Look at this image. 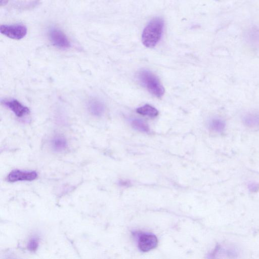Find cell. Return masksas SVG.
<instances>
[{
    "instance_id": "6da1fadb",
    "label": "cell",
    "mask_w": 259,
    "mask_h": 259,
    "mask_svg": "<svg viewBox=\"0 0 259 259\" xmlns=\"http://www.w3.org/2000/svg\"><path fill=\"white\" fill-rule=\"evenodd\" d=\"M164 22L160 17L152 19L145 27L142 35L143 44L146 47H154L160 40L163 32Z\"/></svg>"
},
{
    "instance_id": "7a4b0ae2",
    "label": "cell",
    "mask_w": 259,
    "mask_h": 259,
    "mask_svg": "<svg viewBox=\"0 0 259 259\" xmlns=\"http://www.w3.org/2000/svg\"><path fill=\"white\" fill-rule=\"evenodd\" d=\"M141 83L152 94L160 98L164 93V89L158 78L151 71L147 70L140 71L138 74Z\"/></svg>"
},
{
    "instance_id": "3957f363",
    "label": "cell",
    "mask_w": 259,
    "mask_h": 259,
    "mask_svg": "<svg viewBox=\"0 0 259 259\" xmlns=\"http://www.w3.org/2000/svg\"><path fill=\"white\" fill-rule=\"evenodd\" d=\"M27 29L22 24L12 25H2L0 26V32L6 36L14 39H21L26 34Z\"/></svg>"
},
{
    "instance_id": "277c9868",
    "label": "cell",
    "mask_w": 259,
    "mask_h": 259,
    "mask_svg": "<svg viewBox=\"0 0 259 259\" xmlns=\"http://www.w3.org/2000/svg\"><path fill=\"white\" fill-rule=\"evenodd\" d=\"M49 38L52 44L60 49H66L71 45L66 35L59 29L53 27L49 32Z\"/></svg>"
},
{
    "instance_id": "5b68a950",
    "label": "cell",
    "mask_w": 259,
    "mask_h": 259,
    "mask_svg": "<svg viewBox=\"0 0 259 259\" xmlns=\"http://www.w3.org/2000/svg\"><path fill=\"white\" fill-rule=\"evenodd\" d=\"M37 177V174L35 171H23L15 169L11 171L7 177L8 181L11 182L27 181H31Z\"/></svg>"
},
{
    "instance_id": "8992f818",
    "label": "cell",
    "mask_w": 259,
    "mask_h": 259,
    "mask_svg": "<svg viewBox=\"0 0 259 259\" xmlns=\"http://www.w3.org/2000/svg\"><path fill=\"white\" fill-rule=\"evenodd\" d=\"M158 244V240L156 236L151 234H144L140 236L138 246L143 251H149L155 248Z\"/></svg>"
},
{
    "instance_id": "52a82bcc",
    "label": "cell",
    "mask_w": 259,
    "mask_h": 259,
    "mask_svg": "<svg viewBox=\"0 0 259 259\" xmlns=\"http://www.w3.org/2000/svg\"><path fill=\"white\" fill-rule=\"evenodd\" d=\"M3 103L18 117H22L29 113V109L16 100L4 101Z\"/></svg>"
},
{
    "instance_id": "ba28073f",
    "label": "cell",
    "mask_w": 259,
    "mask_h": 259,
    "mask_svg": "<svg viewBox=\"0 0 259 259\" xmlns=\"http://www.w3.org/2000/svg\"><path fill=\"white\" fill-rule=\"evenodd\" d=\"M88 107L91 113L96 116H101L104 112V104L97 99L90 100Z\"/></svg>"
},
{
    "instance_id": "9c48e42d",
    "label": "cell",
    "mask_w": 259,
    "mask_h": 259,
    "mask_svg": "<svg viewBox=\"0 0 259 259\" xmlns=\"http://www.w3.org/2000/svg\"><path fill=\"white\" fill-rule=\"evenodd\" d=\"M51 144L53 150L56 152H61L64 150L67 146L66 140L60 136L54 137Z\"/></svg>"
},
{
    "instance_id": "30bf717a",
    "label": "cell",
    "mask_w": 259,
    "mask_h": 259,
    "mask_svg": "<svg viewBox=\"0 0 259 259\" xmlns=\"http://www.w3.org/2000/svg\"><path fill=\"white\" fill-rule=\"evenodd\" d=\"M137 112L140 114L150 117H155L158 114V110L154 107L148 104L139 107L137 109Z\"/></svg>"
},
{
    "instance_id": "8fae6325",
    "label": "cell",
    "mask_w": 259,
    "mask_h": 259,
    "mask_svg": "<svg viewBox=\"0 0 259 259\" xmlns=\"http://www.w3.org/2000/svg\"><path fill=\"white\" fill-rule=\"evenodd\" d=\"M226 123L223 120L218 118L211 119L209 122L210 128L215 132H222L225 128Z\"/></svg>"
},
{
    "instance_id": "7c38bea8",
    "label": "cell",
    "mask_w": 259,
    "mask_h": 259,
    "mask_svg": "<svg viewBox=\"0 0 259 259\" xmlns=\"http://www.w3.org/2000/svg\"><path fill=\"white\" fill-rule=\"evenodd\" d=\"M131 124L133 128L139 131L145 133H148L150 131L147 124L140 119H133L131 120Z\"/></svg>"
},
{
    "instance_id": "4fadbf2b",
    "label": "cell",
    "mask_w": 259,
    "mask_h": 259,
    "mask_svg": "<svg viewBox=\"0 0 259 259\" xmlns=\"http://www.w3.org/2000/svg\"><path fill=\"white\" fill-rule=\"evenodd\" d=\"M243 122L248 126H255L259 123V117L254 114H248L244 117Z\"/></svg>"
},
{
    "instance_id": "5bb4252c",
    "label": "cell",
    "mask_w": 259,
    "mask_h": 259,
    "mask_svg": "<svg viewBox=\"0 0 259 259\" xmlns=\"http://www.w3.org/2000/svg\"><path fill=\"white\" fill-rule=\"evenodd\" d=\"M218 251H220L221 255L230 257H235L238 254L236 249L232 247H220Z\"/></svg>"
},
{
    "instance_id": "9a60e30c",
    "label": "cell",
    "mask_w": 259,
    "mask_h": 259,
    "mask_svg": "<svg viewBox=\"0 0 259 259\" xmlns=\"http://www.w3.org/2000/svg\"><path fill=\"white\" fill-rule=\"evenodd\" d=\"M39 245V240L37 237H33L28 241V249L31 251H35Z\"/></svg>"
},
{
    "instance_id": "2e32d148",
    "label": "cell",
    "mask_w": 259,
    "mask_h": 259,
    "mask_svg": "<svg viewBox=\"0 0 259 259\" xmlns=\"http://www.w3.org/2000/svg\"><path fill=\"white\" fill-rule=\"evenodd\" d=\"M248 188L251 192H256L259 190V184L255 182H250L248 184Z\"/></svg>"
},
{
    "instance_id": "e0dca14e",
    "label": "cell",
    "mask_w": 259,
    "mask_h": 259,
    "mask_svg": "<svg viewBox=\"0 0 259 259\" xmlns=\"http://www.w3.org/2000/svg\"><path fill=\"white\" fill-rule=\"evenodd\" d=\"M8 0H1V5L5 4L7 2Z\"/></svg>"
}]
</instances>
